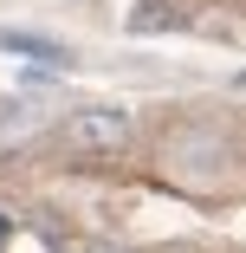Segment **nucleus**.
<instances>
[{"label": "nucleus", "instance_id": "f257e3e1", "mask_svg": "<svg viewBox=\"0 0 246 253\" xmlns=\"http://www.w3.org/2000/svg\"><path fill=\"white\" fill-rule=\"evenodd\" d=\"M130 136H136V124H130V111H117V104H78V111L65 117V143L78 149V156H123Z\"/></svg>", "mask_w": 246, "mask_h": 253}, {"label": "nucleus", "instance_id": "f03ea898", "mask_svg": "<svg viewBox=\"0 0 246 253\" xmlns=\"http://www.w3.org/2000/svg\"><path fill=\"white\" fill-rule=\"evenodd\" d=\"M0 52H20V59H39V65H65V45L33 39V33H0Z\"/></svg>", "mask_w": 246, "mask_h": 253}, {"label": "nucleus", "instance_id": "7ed1b4c3", "mask_svg": "<svg viewBox=\"0 0 246 253\" xmlns=\"http://www.w3.org/2000/svg\"><path fill=\"white\" fill-rule=\"evenodd\" d=\"M188 20V7H175V0H142V7H136V33H156V26H181Z\"/></svg>", "mask_w": 246, "mask_h": 253}, {"label": "nucleus", "instance_id": "20e7f679", "mask_svg": "<svg viewBox=\"0 0 246 253\" xmlns=\"http://www.w3.org/2000/svg\"><path fill=\"white\" fill-rule=\"evenodd\" d=\"M78 253H130V247H110V240H91V247H78Z\"/></svg>", "mask_w": 246, "mask_h": 253}]
</instances>
